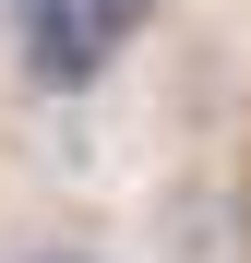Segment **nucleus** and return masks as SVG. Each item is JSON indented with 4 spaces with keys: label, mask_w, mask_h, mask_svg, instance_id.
Segmentation results:
<instances>
[{
    "label": "nucleus",
    "mask_w": 251,
    "mask_h": 263,
    "mask_svg": "<svg viewBox=\"0 0 251 263\" xmlns=\"http://www.w3.org/2000/svg\"><path fill=\"white\" fill-rule=\"evenodd\" d=\"M12 12H24V48H36L48 84H84V72H96V48H108V12H96V0H12Z\"/></svg>",
    "instance_id": "nucleus-1"
},
{
    "label": "nucleus",
    "mask_w": 251,
    "mask_h": 263,
    "mask_svg": "<svg viewBox=\"0 0 251 263\" xmlns=\"http://www.w3.org/2000/svg\"><path fill=\"white\" fill-rule=\"evenodd\" d=\"M24 263H96V251H24Z\"/></svg>",
    "instance_id": "nucleus-2"
}]
</instances>
